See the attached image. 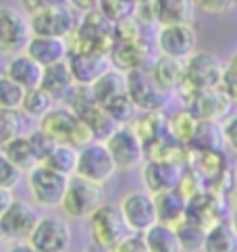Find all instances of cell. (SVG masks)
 I'll return each mask as SVG.
<instances>
[{
    "mask_svg": "<svg viewBox=\"0 0 237 252\" xmlns=\"http://www.w3.org/2000/svg\"><path fill=\"white\" fill-rule=\"evenodd\" d=\"M54 102H57V100H54V98H52L48 92H44L42 88L27 90L21 111L30 115L31 119H38V121H40L42 117H46V115L54 109Z\"/></svg>",
    "mask_w": 237,
    "mask_h": 252,
    "instance_id": "cell-35",
    "label": "cell"
},
{
    "mask_svg": "<svg viewBox=\"0 0 237 252\" xmlns=\"http://www.w3.org/2000/svg\"><path fill=\"white\" fill-rule=\"evenodd\" d=\"M100 11H102V15L108 21L118 25L127 19H131V17H135L138 2H135V0H102V2H100Z\"/></svg>",
    "mask_w": 237,
    "mask_h": 252,
    "instance_id": "cell-38",
    "label": "cell"
},
{
    "mask_svg": "<svg viewBox=\"0 0 237 252\" xmlns=\"http://www.w3.org/2000/svg\"><path fill=\"white\" fill-rule=\"evenodd\" d=\"M221 88L225 90L233 102H237V52L227 61L225 73H223V84Z\"/></svg>",
    "mask_w": 237,
    "mask_h": 252,
    "instance_id": "cell-42",
    "label": "cell"
},
{
    "mask_svg": "<svg viewBox=\"0 0 237 252\" xmlns=\"http://www.w3.org/2000/svg\"><path fill=\"white\" fill-rule=\"evenodd\" d=\"M106 146L111 150L118 171H133L146 163V144L131 125H121L106 140Z\"/></svg>",
    "mask_w": 237,
    "mask_h": 252,
    "instance_id": "cell-11",
    "label": "cell"
},
{
    "mask_svg": "<svg viewBox=\"0 0 237 252\" xmlns=\"http://www.w3.org/2000/svg\"><path fill=\"white\" fill-rule=\"evenodd\" d=\"M27 55L33 61H38L42 67L59 65L65 63L71 55V42L67 38H50V35H33L30 46H27Z\"/></svg>",
    "mask_w": 237,
    "mask_h": 252,
    "instance_id": "cell-18",
    "label": "cell"
},
{
    "mask_svg": "<svg viewBox=\"0 0 237 252\" xmlns=\"http://www.w3.org/2000/svg\"><path fill=\"white\" fill-rule=\"evenodd\" d=\"M89 88H92L98 104H102V106L111 104L113 100H117V98H121L125 94H129L127 92V73L117 67L108 69L106 73L100 79H96Z\"/></svg>",
    "mask_w": 237,
    "mask_h": 252,
    "instance_id": "cell-25",
    "label": "cell"
},
{
    "mask_svg": "<svg viewBox=\"0 0 237 252\" xmlns=\"http://www.w3.org/2000/svg\"><path fill=\"white\" fill-rule=\"evenodd\" d=\"M77 163H79V148L71 146V144H57V148L52 150V155L46 158V163L50 169L59 171V173L73 177L77 173Z\"/></svg>",
    "mask_w": 237,
    "mask_h": 252,
    "instance_id": "cell-32",
    "label": "cell"
},
{
    "mask_svg": "<svg viewBox=\"0 0 237 252\" xmlns=\"http://www.w3.org/2000/svg\"><path fill=\"white\" fill-rule=\"evenodd\" d=\"M33 38L31 19L23 11L11 6L0 8V50L2 55H19L25 52Z\"/></svg>",
    "mask_w": 237,
    "mask_h": 252,
    "instance_id": "cell-6",
    "label": "cell"
},
{
    "mask_svg": "<svg viewBox=\"0 0 237 252\" xmlns=\"http://www.w3.org/2000/svg\"><path fill=\"white\" fill-rule=\"evenodd\" d=\"M2 73L8 75L19 86H23L25 90H35V88L42 86L44 67L38 61H33L27 52H19V55L8 57Z\"/></svg>",
    "mask_w": 237,
    "mask_h": 252,
    "instance_id": "cell-19",
    "label": "cell"
},
{
    "mask_svg": "<svg viewBox=\"0 0 237 252\" xmlns=\"http://www.w3.org/2000/svg\"><path fill=\"white\" fill-rule=\"evenodd\" d=\"M38 221L40 215L31 204L25 200H15L6 211L0 213V236L6 242L30 240Z\"/></svg>",
    "mask_w": 237,
    "mask_h": 252,
    "instance_id": "cell-15",
    "label": "cell"
},
{
    "mask_svg": "<svg viewBox=\"0 0 237 252\" xmlns=\"http://www.w3.org/2000/svg\"><path fill=\"white\" fill-rule=\"evenodd\" d=\"M185 175V165L181 160L148 158L142 165V184L154 196L181 188Z\"/></svg>",
    "mask_w": 237,
    "mask_h": 252,
    "instance_id": "cell-9",
    "label": "cell"
},
{
    "mask_svg": "<svg viewBox=\"0 0 237 252\" xmlns=\"http://www.w3.org/2000/svg\"><path fill=\"white\" fill-rule=\"evenodd\" d=\"M23 173L15 163H11L6 157L0 155V188H6V190H15L19 182L23 179Z\"/></svg>",
    "mask_w": 237,
    "mask_h": 252,
    "instance_id": "cell-41",
    "label": "cell"
},
{
    "mask_svg": "<svg viewBox=\"0 0 237 252\" xmlns=\"http://www.w3.org/2000/svg\"><path fill=\"white\" fill-rule=\"evenodd\" d=\"M30 115L19 111H0V142H8L13 138H21L30 133Z\"/></svg>",
    "mask_w": 237,
    "mask_h": 252,
    "instance_id": "cell-31",
    "label": "cell"
},
{
    "mask_svg": "<svg viewBox=\"0 0 237 252\" xmlns=\"http://www.w3.org/2000/svg\"><path fill=\"white\" fill-rule=\"evenodd\" d=\"M198 157V177L204 182H218V177L225 173V155L218 152H196Z\"/></svg>",
    "mask_w": 237,
    "mask_h": 252,
    "instance_id": "cell-36",
    "label": "cell"
},
{
    "mask_svg": "<svg viewBox=\"0 0 237 252\" xmlns=\"http://www.w3.org/2000/svg\"><path fill=\"white\" fill-rule=\"evenodd\" d=\"M104 109L113 115V119H115L118 125H129V123H133L135 113H138V106L133 104V100H131L129 94L117 98V100H113L111 104H106Z\"/></svg>",
    "mask_w": 237,
    "mask_h": 252,
    "instance_id": "cell-39",
    "label": "cell"
},
{
    "mask_svg": "<svg viewBox=\"0 0 237 252\" xmlns=\"http://www.w3.org/2000/svg\"><path fill=\"white\" fill-rule=\"evenodd\" d=\"M233 177H235V184H237V160H235V167H233Z\"/></svg>",
    "mask_w": 237,
    "mask_h": 252,
    "instance_id": "cell-52",
    "label": "cell"
},
{
    "mask_svg": "<svg viewBox=\"0 0 237 252\" xmlns=\"http://www.w3.org/2000/svg\"><path fill=\"white\" fill-rule=\"evenodd\" d=\"M135 2H148V0H135Z\"/></svg>",
    "mask_w": 237,
    "mask_h": 252,
    "instance_id": "cell-53",
    "label": "cell"
},
{
    "mask_svg": "<svg viewBox=\"0 0 237 252\" xmlns=\"http://www.w3.org/2000/svg\"><path fill=\"white\" fill-rule=\"evenodd\" d=\"M146 242H148L150 252H185L181 246L179 233L173 225L167 223H156L144 233Z\"/></svg>",
    "mask_w": 237,
    "mask_h": 252,
    "instance_id": "cell-28",
    "label": "cell"
},
{
    "mask_svg": "<svg viewBox=\"0 0 237 252\" xmlns=\"http://www.w3.org/2000/svg\"><path fill=\"white\" fill-rule=\"evenodd\" d=\"M156 211H158V223H167L177 227L181 221L187 219V206L189 198L177 188V190H169L156 194Z\"/></svg>",
    "mask_w": 237,
    "mask_h": 252,
    "instance_id": "cell-22",
    "label": "cell"
},
{
    "mask_svg": "<svg viewBox=\"0 0 237 252\" xmlns=\"http://www.w3.org/2000/svg\"><path fill=\"white\" fill-rule=\"evenodd\" d=\"M135 19H138L142 25H158V21H156V13H154V4H152V0H148V2H138Z\"/></svg>",
    "mask_w": 237,
    "mask_h": 252,
    "instance_id": "cell-46",
    "label": "cell"
},
{
    "mask_svg": "<svg viewBox=\"0 0 237 252\" xmlns=\"http://www.w3.org/2000/svg\"><path fill=\"white\" fill-rule=\"evenodd\" d=\"M118 209H121V215L131 233H146L158 223L156 198L148 190L127 192L118 202Z\"/></svg>",
    "mask_w": 237,
    "mask_h": 252,
    "instance_id": "cell-8",
    "label": "cell"
},
{
    "mask_svg": "<svg viewBox=\"0 0 237 252\" xmlns=\"http://www.w3.org/2000/svg\"><path fill=\"white\" fill-rule=\"evenodd\" d=\"M189 148L194 152H218L225 148L223 121H200L189 140Z\"/></svg>",
    "mask_w": 237,
    "mask_h": 252,
    "instance_id": "cell-26",
    "label": "cell"
},
{
    "mask_svg": "<svg viewBox=\"0 0 237 252\" xmlns=\"http://www.w3.org/2000/svg\"><path fill=\"white\" fill-rule=\"evenodd\" d=\"M52 2H54V0H19L21 11H23L27 17H33V15L42 13L44 8H48Z\"/></svg>",
    "mask_w": 237,
    "mask_h": 252,
    "instance_id": "cell-47",
    "label": "cell"
},
{
    "mask_svg": "<svg viewBox=\"0 0 237 252\" xmlns=\"http://www.w3.org/2000/svg\"><path fill=\"white\" fill-rule=\"evenodd\" d=\"M156 48L162 57L185 63L191 55L198 52V33L191 28V23L165 25V28H158Z\"/></svg>",
    "mask_w": 237,
    "mask_h": 252,
    "instance_id": "cell-12",
    "label": "cell"
},
{
    "mask_svg": "<svg viewBox=\"0 0 237 252\" xmlns=\"http://www.w3.org/2000/svg\"><path fill=\"white\" fill-rule=\"evenodd\" d=\"M67 2L75 8L79 15H86V13H92L100 8V2L102 0H67Z\"/></svg>",
    "mask_w": 237,
    "mask_h": 252,
    "instance_id": "cell-48",
    "label": "cell"
},
{
    "mask_svg": "<svg viewBox=\"0 0 237 252\" xmlns=\"http://www.w3.org/2000/svg\"><path fill=\"white\" fill-rule=\"evenodd\" d=\"M113 252H150L144 233H129Z\"/></svg>",
    "mask_w": 237,
    "mask_h": 252,
    "instance_id": "cell-44",
    "label": "cell"
},
{
    "mask_svg": "<svg viewBox=\"0 0 237 252\" xmlns=\"http://www.w3.org/2000/svg\"><path fill=\"white\" fill-rule=\"evenodd\" d=\"M69 179L71 177L42 163L27 173V190L31 200L42 209H60L69 188Z\"/></svg>",
    "mask_w": 237,
    "mask_h": 252,
    "instance_id": "cell-4",
    "label": "cell"
},
{
    "mask_svg": "<svg viewBox=\"0 0 237 252\" xmlns=\"http://www.w3.org/2000/svg\"><path fill=\"white\" fill-rule=\"evenodd\" d=\"M77 15L79 13L67 0H54L42 13L30 17L33 35H50V38H67L69 40L79 25L81 17H77Z\"/></svg>",
    "mask_w": 237,
    "mask_h": 252,
    "instance_id": "cell-5",
    "label": "cell"
},
{
    "mask_svg": "<svg viewBox=\"0 0 237 252\" xmlns=\"http://www.w3.org/2000/svg\"><path fill=\"white\" fill-rule=\"evenodd\" d=\"M0 155L6 157L11 163H15L21 171H25V173H30L31 169L40 165L38 157H35V150L27 136L13 138L8 142H0Z\"/></svg>",
    "mask_w": 237,
    "mask_h": 252,
    "instance_id": "cell-27",
    "label": "cell"
},
{
    "mask_svg": "<svg viewBox=\"0 0 237 252\" xmlns=\"http://www.w3.org/2000/svg\"><path fill=\"white\" fill-rule=\"evenodd\" d=\"M111 61L113 67L129 73L133 69H144L148 63V48L144 46L142 40H121L115 38L111 48Z\"/></svg>",
    "mask_w": 237,
    "mask_h": 252,
    "instance_id": "cell-21",
    "label": "cell"
},
{
    "mask_svg": "<svg viewBox=\"0 0 237 252\" xmlns=\"http://www.w3.org/2000/svg\"><path fill=\"white\" fill-rule=\"evenodd\" d=\"M196 6L206 15H227L237 4L235 0H196Z\"/></svg>",
    "mask_w": 237,
    "mask_h": 252,
    "instance_id": "cell-43",
    "label": "cell"
},
{
    "mask_svg": "<svg viewBox=\"0 0 237 252\" xmlns=\"http://www.w3.org/2000/svg\"><path fill=\"white\" fill-rule=\"evenodd\" d=\"M127 92L133 104L144 113H158L167 104L169 94L162 92L150 75V69H133L127 73Z\"/></svg>",
    "mask_w": 237,
    "mask_h": 252,
    "instance_id": "cell-13",
    "label": "cell"
},
{
    "mask_svg": "<svg viewBox=\"0 0 237 252\" xmlns=\"http://www.w3.org/2000/svg\"><path fill=\"white\" fill-rule=\"evenodd\" d=\"M17 198L13 196V190H6V188H0V213L6 211Z\"/></svg>",
    "mask_w": 237,
    "mask_h": 252,
    "instance_id": "cell-49",
    "label": "cell"
},
{
    "mask_svg": "<svg viewBox=\"0 0 237 252\" xmlns=\"http://www.w3.org/2000/svg\"><path fill=\"white\" fill-rule=\"evenodd\" d=\"M67 63L75 82L81 86H92L108 69H113L111 55L98 50H71Z\"/></svg>",
    "mask_w": 237,
    "mask_h": 252,
    "instance_id": "cell-17",
    "label": "cell"
},
{
    "mask_svg": "<svg viewBox=\"0 0 237 252\" xmlns=\"http://www.w3.org/2000/svg\"><path fill=\"white\" fill-rule=\"evenodd\" d=\"M79 117L89 125V129L94 131V136H96L98 142H106L118 127H121V125L113 119V115L108 113L102 104H98V102L92 104L88 111H84Z\"/></svg>",
    "mask_w": 237,
    "mask_h": 252,
    "instance_id": "cell-30",
    "label": "cell"
},
{
    "mask_svg": "<svg viewBox=\"0 0 237 252\" xmlns=\"http://www.w3.org/2000/svg\"><path fill=\"white\" fill-rule=\"evenodd\" d=\"M30 242L38 252H67L71 246V227L67 219L59 215H44L31 231Z\"/></svg>",
    "mask_w": 237,
    "mask_h": 252,
    "instance_id": "cell-14",
    "label": "cell"
},
{
    "mask_svg": "<svg viewBox=\"0 0 237 252\" xmlns=\"http://www.w3.org/2000/svg\"><path fill=\"white\" fill-rule=\"evenodd\" d=\"M223 131H225V146L233 155H237V113H231L223 121Z\"/></svg>",
    "mask_w": 237,
    "mask_h": 252,
    "instance_id": "cell-45",
    "label": "cell"
},
{
    "mask_svg": "<svg viewBox=\"0 0 237 252\" xmlns=\"http://www.w3.org/2000/svg\"><path fill=\"white\" fill-rule=\"evenodd\" d=\"M235 4H237V0H235Z\"/></svg>",
    "mask_w": 237,
    "mask_h": 252,
    "instance_id": "cell-54",
    "label": "cell"
},
{
    "mask_svg": "<svg viewBox=\"0 0 237 252\" xmlns=\"http://www.w3.org/2000/svg\"><path fill=\"white\" fill-rule=\"evenodd\" d=\"M202 252H237V231L231 221H218L208 227Z\"/></svg>",
    "mask_w": 237,
    "mask_h": 252,
    "instance_id": "cell-29",
    "label": "cell"
},
{
    "mask_svg": "<svg viewBox=\"0 0 237 252\" xmlns=\"http://www.w3.org/2000/svg\"><path fill=\"white\" fill-rule=\"evenodd\" d=\"M115 30L117 25L108 21L100 8L81 15L75 33L69 38L71 50H98L111 55V48L115 44Z\"/></svg>",
    "mask_w": 237,
    "mask_h": 252,
    "instance_id": "cell-1",
    "label": "cell"
},
{
    "mask_svg": "<svg viewBox=\"0 0 237 252\" xmlns=\"http://www.w3.org/2000/svg\"><path fill=\"white\" fill-rule=\"evenodd\" d=\"M27 138H30V142H31V146H33V150H35V157H38L40 165L46 163V158L52 155V150L57 148V144H59V142H54V140L48 136V133L44 131V129H40V127L27 133Z\"/></svg>",
    "mask_w": 237,
    "mask_h": 252,
    "instance_id": "cell-40",
    "label": "cell"
},
{
    "mask_svg": "<svg viewBox=\"0 0 237 252\" xmlns=\"http://www.w3.org/2000/svg\"><path fill=\"white\" fill-rule=\"evenodd\" d=\"M156 13L158 28L165 25H181L191 23L196 13V0H152Z\"/></svg>",
    "mask_w": 237,
    "mask_h": 252,
    "instance_id": "cell-23",
    "label": "cell"
},
{
    "mask_svg": "<svg viewBox=\"0 0 237 252\" xmlns=\"http://www.w3.org/2000/svg\"><path fill=\"white\" fill-rule=\"evenodd\" d=\"M27 90L23 86H19L17 82H13L8 75H0V109L6 111H19L23 106Z\"/></svg>",
    "mask_w": 237,
    "mask_h": 252,
    "instance_id": "cell-37",
    "label": "cell"
},
{
    "mask_svg": "<svg viewBox=\"0 0 237 252\" xmlns=\"http://www.w3.org/2000/svg\"><path fill=\"white\" fill-rule=\"evenodd\" d=\"M75 77L71 73L69 63H59V65H50L44 67V77H42V90L48 92L54 100H65L69 96V92L75 88Z\"/></svg>",
    "mask_w": 237,
    "mask_h": 252,
    "instance_id": "cell-24",
    "label": "cell"
},
{
    "mask_svg": "<svg viewBox=\"0 0 237 252\" xmlns=\"http://www.w3.org/2000/svg\"><path fill=\"white\" fill-rule=\"evenodd\" d=\"M6 252H38V250L31 246L30 240H21V242H13V244L8 246Z\"/></svg>",
    "mask_w": 237,
    "mask_h": 252,
    "instance_id": "cell-50",
    "label": "cell"
},
{
    "mask_svg": "<svg viewBox=\"0 0 237 252\" xmlns=\"http://www.w3.org/2000/svg\"><path fill=\"white\" fill-rule=\"evenodd\" d=\"M223 73H225V65L212 52H206V50L196 52V55H191L185 61V82H183L185 94L200 92V90L221 88Z\"/></svg>",
    "mask_w": 237,
    "mask_h": 252,
    "instance_id": "cell-7",
    "label": "cell"
},
{
    "mask_svg": "<svg viewBox=\"0 0 237 252\" xmlns=\"http://www.w3.org/2000/svg\"><path fill=\"white\" fill-rule=\"evenodd\" d=\"M175 229L179 233L181 246H183L185 252H200V250H204L208 227H204V225H200V223L191 221V219H185V221H181Z\"/></svg>",
    "mask_w": 237,
    "mask_h": 252,
    "instance_id": "cell-34",
    "label": "cell"
},
{
    "mask_svg": "<svg viewBox=\"0 0 237 252\" xmlns=\"http://www.w3.org/2000/svg\"><path fill=\"white\" fill-rule=\"evenodd\" d=\"M198 123H200L198 117L191 113L189 109H183V111H177V113H173L169 117V119H167V127H169V133L179 144H185V146H189V140H191V136H194Z\"/></svg>",
    "mask_w": 237,
    "mask_h": 252,
    "instance_id": "cell-33",
    "label": "cell"
},
{
    "mask_svg": "<svg viewBox=\"0 0 237 252\" xmlns=\"http://www.w3.org/2000/svg\"><path fill=\"white\" fill-rule=\"evenodd\" d=\"M231 223H233V227H235V231H237V209L233 211V217H231Z\"/></svg>",
    "mask_w": 237,
    "mask_h": 252,
    "instance_id": "cell-51",
    "label": "cell"
},
{
    "mask_svg": "<svg viewBox=\"0 0 237 252\" xmlns=\"http://www.w3.org/2000/svg\"><path fill=\"white\" fill-rule=\"evenodd\" d=\"M89 238H92L94 246L102 252H113L121 242L129 236L131 229L121 215L118 204H104L88 219Z\"/></svg>",
    "mask_w": 237,
    "mask_h": 252,
    "instance_id": "cell-3",
    "label": "cell"
},
{
    "mask_svg": "<svg viewBox=\"0 0 237 252\" xmlns=\"http://www.w3.org/2000/svg\"><path fill=\"white\" fill-rule=\"evenodd\" d=\"M118 171L115 158L108 150L106 142H92L88 146L79 148V163H77V173L79 177H86L94 184L106 186L115 173Z\"/></svg>",
    "mask_w": 237,
    "mask_h": 252,
    "instance_id": "cell-10",
    "label": "cell"
},
{
    "mask_svg": "<svg viewBox=\"0 0 237 252\" xmlns=\"http://www.w3.org/2000/svg\"><path fill=\"white\" fill-rule=\"evenodd\" d=\"M104 186L102 184H94L86 177L73 175L69 179V188L65 194L60 209L65 213L67 219H89L92 215L104 206Z\"/></svg>",
    "mask_w": 237,
    "mask_h": 252,
    "instance_id": "cell-2",
    "label": "cell"
},
{
    "mask_svg": "<svg viewBox=\"0 0 237 252\" xmlns=\"http://www.w3.org/2000/svg\"><path fill=\"white\" fill-rule=\"evenodd\" d=\"M233 100L223 88L187 92V109L200 121H225L231 115Z\"/></svg>",
    "mask_w": 237,
    "mask_h": 252,
    "instance_id": "cell-16",
    "label": "cell"
},
{
    "mask_svg": "<svg viewBox=\"0 0 237 252\" xmlns=\"http://www.w3.org/2000/svg\"><path fill=\"white\" fill-rule=\"evenodd\" d=\"M150 75L156 82V86L162 92H175V90L183 88L185 82V63L177 61V59H169V57H158L150 63Z\"/></svg>",
    "mask_w": 237,
    "mask_h": 252,
    "instance_id": "cell-20",
    "label": "cell"
}]
</instances>
